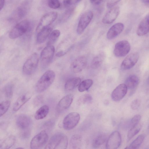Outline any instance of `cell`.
Instances as JSON below:
<instances>
[{"label": "cell", "instance_id": "6da1fadb", "mask_svg": "<svg viewBox=\"0 0 149 149\" xmlns=\"http://www.w3.org/2000/svg\"><path fill=\"white\" fill-rule=\"evenodd\" d=\"M55 77V74L53 71L49 70L45 72L36 85V91L41 93L46 90L53 83Z\"/></svg>", "mask_w": 149, "mask_h": 149}, {"label": "cell", "instance_id": "7a4b0ae2", "mask_svg": "<svg viewBox=\"0 0 149 149\" xmlns=\"http://www.w3.org/2000/svg\"><path fill=\"white\" fill-rule=\"evenodd\" d=\"M67 136L61 133H57L53 135L50 139L45 149H65L68 145Z\"/></svg>", "mask_w": 149, "mask_h": 149}, {"label": "cell", "instance_id": "3957f363", "mask_svg": "<svg viewBox=\"0 0 149 149\" xmlns=\"http://www.w3.org/2000/svg\"><path fill=\"white\" fill-rule=\"evenodd\" d=\"M29 22L25 20L17 24L10 31L9 37L11 39L18 38L27 32L30 29Z\"/></svg>", "mask_w": 149, "mask_h": 149}, {"label": "cell", "instance_id": "277c9868", "mask_svg": "<svg viewBox=\"0 0 149 149\" xmlns=\"http://www.w3.org/2000/svg\"><path fill=\"white\" fill-rule=\"evenodd\" d=\"M39 60V56L37 53L35 52L31 54L23 65V73L27 75L32 74L37 68Z\"/></svg>", "mask_w": 149, "mask_h": 149}, {"label": "cell", "instance_id": "5b68a950", "mask_svg": "<svg viewBox=\"0 0 149 149\" xmlns=\"http://www.w3.org/2000/svg\"><path fill=\"white\" fill-rule=\"evenodd\" d=\"M55 48L52 45H47L42 50L40 55L42 68L45 69L48 66L53 58Z\"/></svg>", "mask_w": 149, "mask_h": 149}, {"label": "cell", "instance_id": "8992f818", "mask_svg": "<svg viewBox=\"0 0 149 149\" xmlns=\"http://www.w3.org/2000/svg\"><path fill=\"white\" fill-rule=\"evenodd\" d=\"M48 139V135L46 131L45 130L41 131L32 139L30 143L31 148H41L46 144Z\"/></svg>", "mask_w": 149, "mask_h": 149}, {"label": "cell", "instance_id": "52a82bcc", "mask_svg": "<svg viewBox=\"0 0 149 149\" xmlns=\"http://www.w3.org/2000/svg\"><path fill=\"white\" fill-rule=\"evenodd\" d=\"M80 119L79 114L77 112H72L67 115L63 119V128L67 130L74 128L78 123Z\"/></svg>", "mask_w": 149, "mask_h": 149}, {"label": "cell", "instance_id": "ba28073f", "mask_svg": "<svg viewBox=\"0 0 149 149\" xmlns=\"http://www.w3.org/2000/svg\"><path fill=\"white\" fill-rule=\"evenodd\" d=\"M57 13L55 12H50L44 15L41 18L36 29L39 32L42 29L49 26L56 19Z\"/></svg>", "mask_w": 149, "mask_h": 149}, {"label": "cell", "instance_id": "9c48e42d", "mask_svg": "<svg viewBox=\"0 0 149 149\" xmlns=\"http://www.w3.org/2000/svg\"><path fill=\"white\" fill-rule=\"evenodd\" d=\"M130 49V44L127 41H120L115 45L113 51L114 54L118 57H124L129 53Z\"/></svg>", "mask_w": 149, "mask_h": 149}, {"label": "cell", "instance_id": "30bf717a", "mask_svg": "<svg viewBox=\"0 0 149 149\" xmlns=\"http://www.w3.org/2000/svg\"><path fill=\"white\" fill-rule=\"evenodd\" d=\"M93 16V13L91 11L85 12L79 19L77 29L78 34H81L91 22Z\"/></svg>", "mask_w": 149, "mask_h": 149}, {"label": "cell", "instance_id": "8fae6325", "mask_svg": "<svg viewBox=\"0 0 149 149\" xmlns=\"http://www.w3.org/2000/svg\"><path fill=\"white\" fill-rule=\"evenodd\" d=\"M139 58V54L137 52H132L128 55L124 59L120 65L122 70H126L132 68L137 63Z\"/></svg>", "mask_w": 149, "mask_h": 149}, {"label": "cell", "instance_id": "7c38bea8", "mask_svg": "<svg viewBox=\"0 0 149 149\" xmlns=\"http://www.w3.org/2000/svg\"><path fill=\"white\" fill-rule=\"evenodd\" d=\"M32 3V0H26L22 2L15 11L14 19H19L25 16L30 9Z\"/></svg>", "mask_w": 149, "mask_h": 149}, {"label": "cell", "instance_id": "4fadbf2b", "mask_svg": "<svg viewBox=\"0 0 149 149\" xmlns=\"http://www.w3.org/2000/svg\"><path fill=\"white\" fill-rule=\"evenodd\" d=\"M121 138L120 134L118 131L113 132L109 137L106 144V148L107 149H116L120 146Z\"/></svg>", "mask_w": 149, "mask_h": 149}, {"label": "cell", "instance_id": "5bb4252c", "mask_svg": "<svg viewBox=\"0 0 149 149\" xmlns=\"http://www.w3.org/2000/svg\"><path fill=\"white\" fill-rule=\"evenodd\" d=\"M87 63V59L85 56H79L74 59L71 63L70 66L71 70L74 73H79L86 67Z\"/></svg>", "mask_w": 149, "mask_h": 149}, {"label": "cell", "instance_id": "9a60e30c", "mask_svg": "<svg viewBox=\"0 0 149 149\" xmlns=\"http://www.w3.org/2000/svg\"><path fill=\"white\" fill-rule=\"evenodd\" d=\"M73 99V95L68 94L63 97L58 102L56 107L57 112L61 113L68 109L72 103Z\"/></svg>", "mask_w": 149, "mask_h": 149}, {"label": "cell", "instance_id": "2e32d148", "mask_svg": "<svg viewBox=\"0 0 149 149\" xmlns=\"http://www.w3.org/2000/svg\"><path fill=\"white\" fill-rule=\"evenodd\" d=\"M127 88L125 84L118 85L113 91L111 97L113 100L117 102L121 100L126 94Z\"/></svg>", "mask_w": 149, "mask_h": 149}, {"label": "cell", "instance_id": "e0dca14e", "mask_svg": "<svg viewBox=\"0 0 149 149\" xmlns=\"http://www.w3.org/2000/svg\"><path fill=\"white\" fill-rule=\"evenodd\" d=\"M119 8L115 7L112 8L103 17L102 22L105 24H110L117 18L120 13Z\"/></svg>", "mask_w": 149, "mask_h": 149}, {"label": "cell", "instance_id": "ac0fdd59", "mask_svg": "<svg viewBox=\"0 0 149 149\" xmlns=\"http://www.w3.org/2000/svg\"><path fill=\"white\" fill-rule=\"evenodd\" d=\"M124 28V25L122 23L119 22L115 24L108 30L107 38L110 40L114 39L122 32Z\"/></svg>", "mask_w": 149, "mask_h": 149}, {"label": "cell", "instance_id": "d6986e66", "mask_svg": "<svg viewBox=\"0 0 149 149\" xmlns=\"http://www.w3.org/2000/svg\"><path fill=\"white\" fill-rule=\"evenodd\" d=\"M18 127L22 130L30 128L32 124V120L29 117L25 114L19 115L16 119Z\"/></svg>", "mask_w": 149, "mask_h": 149}, {"label": "cell", "instance_id": "ffe728a7", "mask_svg": "<svg viewBox=\"0 0 149 149\" xmlns=\"http://www.w3.org/2000/svg\"><path fill=\"white\" fill-rule=\"evenodd\" d=\"M149 32V15L145 16L139 23L137 28L136 34L143 36Z\"/></svg>", "mask_w": 149, "mask_h": 149}, {"label": "cell", "instance_id": "44dd1931", "mask_svg": "<svg viewBox=\"0 0 149 149\" xmlns=\"http://www.w3.org/2000/svg\"><path fill=\"white\" fill-rule=\"evenodd\" d=\"M31 94L26 93L22 95L17 100L15 103L13 108L14 111L18 110L25 103L31 98Z\"/></svg>", "mask_w": 149, "mask_h": 149}, {"label": "cell", "instance_id": "7402d4cb", "mask_svg": "<svg viewBox=\"0 0 149 149\" xmlns=\"http://www.w3.org/2000/svg\"><path fill=\"white\" fill-rule=\"evenodd\" d=\"M52 27L49 26L42 29L38 32L36 38L37 42L39 44L43 42L49 36L52 31Z\"/></svg>", "mask_w": 149, "mask_h": 149}, {"label": "cell", "instance_id": "603a6c76", "mask_svg": "<svg viewBox=\"0 0 149 149\" xmlns=\"http://www.w3.org/2000/svg\"><path fill=\"white\" fill-rule=\"evenodd\" d=\"M139 82L140 79L138 76L135 74H132L126 79L125 84L127 88L133 89L137 87Z\"/></svg>", "mask_w": 149, "mask_h": 149}, {"label": "cell", "instance_id": "cb8c5ba5", "mask_svg": "<svg viewBox=\"0 0 149 149\" xmlns=\"http://www.w3.org/2000/svg\"><path fill=\"white\" fill-rule=\"evenodd\" d=\"M81 81V79L79 77H75L69 79L66 81L65 85V90L68 91L73 90L79 86Z\"/></svg>", "mask_w": 149, "mask_h": 149}, {"label": "cell", "instance_id": "d4e9b609", "mask_svg": "<svg viewBox=\"0 0 149 149\" xmlns=\"http://www.w3.org/2000/svg\"><path fill=\"white\" fill-rule=\"evenodd\" d=\"M49 110V108L47 105H43L36 111L34 115L35 118L37 120L43 119L48 114Z\"/></svg>", "mask_w": 149, "mask_h": 149}, {"label": "cell", "instance_id": "484cf974", "mask_svg": "<svg viewBox=\"0 0 149 149\" xmlns=\"http://www.w3.org/2000/svg\"><path fill=\"white\" fill-rule=\"evenodd\" d=\"M105 58V55L103 53H101L95 57L91 64V67L94 69L100 67L102 64Z\"/></svg>", "mask_w": 149, "mask_h": 149}, {"label": "cell", "instance_id": "4316f807", "mask_svg": "<svg viewBox=\"0 0 149 149\" xmlns=\"http://www.w3.org/2000/svg\"><path fill=\"white\" fill-rule=\"evenodd\" d=\"M15 141L14 136L11 135L6 138L1 144L0 149H7L10 148L14 145Z\"/></svg>", "mask_w": 149, "mask_h": 149}, {"label": "cell", "instance_id": "83f0119b", "mask_svg": "<svg viewBox=\"0 0 149 149\" xmlns=\"http://www.w3.org/2000/svg\"><path fill=\"white\" fill-rule=\"evenodd\" d=\"M81 142V137L78 135H74L71 138L70 143V148L78 149L80 148Z\"/></svg>", "mask_w": 149, "mask_h": 149}, {"label": "cell", "instance_id": "f1b7e54d", "mask_svg": "<svg viewBox=\"0 0 149 149\" xmlns=\"http://www.w3.org/2000/svg\"><path fill=\"white\" fill-rule=\"evenodd\" d=\"M145 137L144 134H142L139 135L128 146L125 148L137 149L141 145L143 142Z\"/></svg>", "mask_w": 149, "mask_h": 149}, {"label": "cell", "instance_id": "f546056e", "mask_svg": "<svg viewBox=\"0 0 149 149\" xmlns=\"http://www.w3.org/2000/svg\"><path fill=\"white\" fill-rule=\"evenodd\" d=\"M107 139V136L104 134H101L96 137L93 142L92 146L94 148H97L103 144Z\"/></svg>", "mask_w": 149, "mask_h": 149}, {"label": "cell", "instance_id": "4dcf8cb0", "mask_svg": "<svg viewBox=\"0 0 149 149\" xmlns=\"http://www.w3.org/2000/svg\"><path fill=\"white\" fill-rule=\"evenodd\" d=\"M93 81L91 79H86L82 81L79 86L78 89L80 92L88 90L92 86Z\"/></svg>", "mask_w": 149, "mask_h": 149}, {"label": "cell", "instance_id": "1f68e13d", "mask_svg": "<svg viewBox=\"0 0 149 149\" xmlns=\"http://www.w3.org/2000/svg\"><path fill=\"white\" fill-rule=\"evenodd\" d=\"M141 127V125L139 123L135 126L131 128L127 134V139L129 141L140 131Z\"/></svg>", "mask_w": 149, "mask_h": 149}, {"label": "cell", "instance_id": "d6a6232c", "mask_svg": "<svg viewBox=\"0 0 149 149\" xmlns=\"http://www.w3.org/2000/svg\"><path fill=\"white\" fill-rule=\"evenodd\" d=\"M92 100V97L90 94H85L81 96L79 98L77 103L78 105L84 104L91 102Z\"/></svg>", "mask_w": 149, "mask_h": 149}, {"label": "cell", "instance_id": "836d02e7", "mask_svg": "<svg viewBox=\"0 0 149 149\" xmlns=\"http://www.w3.org/2000/svg\"><path fill=\"white\" fill-rule=\"evenodd\" d=\"M60 34V31L57 29L52 31L49 36L47 45H52L57 40Z\"/></svg>", "mask_w": 149, "mask_h": 149}, {"label": "cell", "instance_id": "e575fe53", "mask_svg": "<svg viewBox=\"0 0 149 149\" xmlns=\"http://www.w3.org/2000/svg\"><path fill=\"white\" fill-rule=\"evenodd\" d=\"M13 86L11 84L5 86L3 89V92L5 96L7 98H10L13 94Z\"/></svg>", "mask_w": 149, "mask_h": 149}, {"label": "cell", "instance_id": "d590c367", "mask_svg": "<svg viewBox=\"0 0 149 149\" xmlns=\"http://www.w3.org/2000/svg\"><path fill=\"white\" fill-rule=\"evenodd\" d=\"M10 104L9 100H5L1 102L0 104V115L1 116L8 110Z\"/></svg>", "mask_w": 149, "mask_h": 149}, {"label": "cell", "instance_id": "8d00e7d4", "mask_svg": "<svg viewBox=\"0 0 149 149\" xmlns=\"http://www.w3.org/2000/svg\"><path fill=\"white\" fill-rule=\"evenodd\" d=\"M74 9L70 8L66 10L61 15L59 21L61 22H64L66 21L70 16L73 11Z\"/></svg>", "mask_w": 149, "mask_h": 149}, {"label": "cell", "instance_id": "74e56055", "mask_svg": "<svg viewBox=\"0 0 149 149\" xmlns=\"http://www.w3.org/2000/svg\"><path fill=\"white\" fill-rule=\"evenodd\" d=\"M141 116L139 114H137L134 116L131 119L129 124V127L131 128L135 126L139 123L141 119Z\"/></svg>", "mask_w": 149, "mask_h": 149}, {"label": "cell", "instance_id": "f35d334b", "mask_svg": "<svg viewBox=\"0 0 149 149\" xmlns=\"http://www.w3.org/2000/svg\"><path fill=\"white\" fill-rule=\"evenodd\" d=\"M48 5L51 8L56 9L60 7L61 4L59 0H49Z\"/></svg>", "mask_w": 149, "mask_h": 149}, {"label": "cell", "instance_id": "ab89813d", "mask_svg": "<svg viewBox=\"0 0 149 149\" xmlns=\"http://www.w3.org/2000/svg\"><path fill=\"white\" fill-rule=\"evenodd\" d=\"M141 102L140 100L136 99L133 100L130 105L131 107L133 110H136L140 107Z\"/></svg>", "mask_w": 149, "mask_h": 149}, {"label": "cell", "instance_id": "60d3db41", "mask_svg": "<svg viewBox=\"0 0 149 149\" xmlns=\"http://www.w3.org/2000/svg\"><path fill=\"white\" fill-rule=\"evenodd\" d=\"M31 134L30 129L22 130L21 133V137L24 139H26L29 138Z\"/></svg>", "mask_w": 149, "mask_h": 149}, {"label": "cell", "instance_id": "b9f144b4", "mask_svg": "<svg viewBox=\"0 0 149 149\" xmlns=\"http://www.w3.org/2000/svg\"><path fill=\"white\" fill-rule=\"evenodd\" d=\"M81 0H63L64 5L68 7L74 5L79 2Z\"/></svg>", "mask_w": 149, "mask_h": 149}, {"label": "cell", "instance_id": "7bdbcfd3", "mask_svg": "<svg viewBox=\"0 0 149 149\" xmlns=\"http://www.w3.org/2000/svg\"><path fill=\"white\" fill-rule=\"evenodd\" d=\"M43 101V96L41 95H38L34 100L33 102L34 105L36 106H37L41 104Z\"/></svg>", "mask_w": 149, "mask_h": 149}, {"label": "cell", "instance_id": "ee69618b", "mask_svg": "<svg viewBox=\"0 0 149 149\" xmlns=\"http://www.w3.org/2000/svg\"><path fill=\"white\" fill-rule=\"evenodd\" d=\"M54 121L52 120H49L46 121L43 126L45 128L49 129L52 127L54 125Z\"/></svg>", "mask_w": 149, "mask_h": 149}, {"label": "cell", "instance_id": "f6af8a7d", "mask_svg": "<svg viewBox=\"0 0 149 149\" xmlns=\"http://www.w3.org/2000/svg\"><path fill=\"white\" fill-rule=\"evenodd\" d=\"M103 0H90L91 2L93 4L97 5L100 4Z\"/></svg>", "mask_w": 149, "mask_h": 149}, {"label": "cell", "instance_id": "bcb514c9", "mask_svg": "<svg viewBox=\"0 0 149 149\" xmlns=\"http://www.w3.org/2000/svg\"><path fill=\"white\" fill-rule=\"evenodd\" d=\"M5 0H0V9L1 10L4 5Z\"/></svg>", "mask_w": 149, "mask_h": 149}, {"label": "cell", "instance_id": "7dc6e473", "mask_svg": "<svg viewBox=\"0 0 149 149\" xmlns=\"http://www.w3.org/2000/svg\"><path fill=\"white\" fill-rule=\"evenodd\" d=\"M142 2L145 5L149 6V0H141Z\"/></svg>", "mask_w": 149, "mask_h": 149}, {"label": "cell", "instance_id": "c3c4849f", "mask_svg": "<svg viewBox=\"0 0 149 149\" xmlns=\"http://www.w3.org/2000/svg\"><path fill=\"white\" fill-rule=\"evenodd\" d=\"M18 148V149H19V148H20V149H21V148Z\"/></svg>", "mask_w": 149, "mask_h": 149}, {"label": "cell", "instance_id": "681fc988", "mask_svg": "<svg viewBox=\"0 0 149 149\" xmlns=\"http://www.w3.org/2000/svg\"><path fill=\"white\" fill-rule=\"evenodd\" d=\"M148 81L149 82V79H148Z\"/></svg>", "mask_w": 149, "mask_h": 149}]
</instances>
